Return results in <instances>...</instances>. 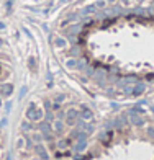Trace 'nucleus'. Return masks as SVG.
Here are the masks:
<instances>
[{
  "label": "nucleus",
  "mask_w": 154,
  "mask_h": 160,
  "mask_svg": "<svg viewBox=\"0 0 154 160\" xmlns=\"http://www.w3.org/2000/svg\"><path fill=\"white\" fill-rule=\"evenodd\" d=\"M26 145H28V149L33 147V144H31V139H26Z\"/></svg>",
  "instance_id": "cd10ccee"
},
{
  "label": "nucleus",
  "mask_w": 154,
  "mask_h": 160,
  "mask_svg": "<svg viewBox=\"0 0 154 160\" xmlns=\"http://www.w3.org/2000/svg\"><path fill=\"white\" fill-rule=\"evenodd\" d=\"M75 62H77L75 59H71V61H67V62H66V66L69 67V69H75V66H77Z\"/></svg>",
  "instance_id": "412c9836"
},
{
  "label": "nucleus",
  "mask_w": 154,
  "mask_h": 160,
  "mask_svg": "<svg viewBox=\"0 0 154 160\" xmlns=\"http://www.w3.org/2000/svg\"><path fill=\"white\" fill-rule=\"evenodd\" d=\"M7 160H12V157H8V159H7Z\"/></svg>",
  "instance_id": "2f4dec72"
},
{
  "label": "nucleus",
  "mask_w": 154,
  "mask_h": 160,
  "mask_svg": "<svg viewBox=\"0 0 154 160\" xmlns=\"http://www.w3.org/2000/svg\"><path fill=\"white\" fill-rule=\"evenodd\" d=\"M38 129H39V132H49L51 131V121H48V119H41V121H38Z\"/></svg>",
  "instance_id": "39448f33"
},
{
  "label": "nucleus",
  "mask_w": 154,
  "mask_h": 160,
  "mask_svg": "<svg viewBox=\"0 0 154 160\" xmlns=\"http://www.w3.org/2000/svg\"><path fill=\"white\" fill-rule=\"evenodd\" d=\"M41 134H43V139H44V140H49V142H51V140H54V136H53V132H41Z\"/></svg>",
  "instance_id": "f3484780"
},
{
  "label": "nucleus",
  "mask_w": 154,
  "mask_h": 160,
  "mask_svg": "<svg viewBox=\"0 0 154 160\" xmlns=\"http://www.w3.org/2000/svg\"><path fill=\"white\" fill-rule=\"evenodd\" d=\"M64 129V121L63 119H58V121H54V131L58 132V134H61Z\"/></svg>",
  "instance_id": "9d476101"
},
{
  "label": "nucleus",
  "mask_w": 154,
  "mask_h": 160,
  "mask_svg": "<svg viewBox=\"0 0 154 160\" xmlns=\"http://www.w3.org/2000/svg\"><path fill=\"white\" fill-rule=\"evenodd\" d=\"M82 129L87 132V134H92V132H94V123H85Z\"/></svg>",
  "instance_id": "ddd939ff"
},
{
  "label": "nucleus",
  "mask_w": 154,
  "mask_h": 160,
  "mask_svg": "<svg viewBox=\"0 0 154 160\" xmlns=\"http://www.w3.org/2000/svg\"><path fill=\"white\" fill-rule=\"evenodd\" d=\"M146 90V83L144 82H136L134 83V87L131 88V92H129V96H139V95H143Z\"/></svg>",
  "instance_id": "20e7f679"
},
{
  "label": "nucleus",
  "mask_w": 154,
  "mask_h": 160,
  "mask_svg": "<svg viewBox=\"0 0 154 160\" xmlns=\"http://www.w3.org/2000/svg\"><path fill=\"white\" fill-rule=\"evenodd\" d=\"M34 154L38 155L39 160H49V154H48V150L44 149V145H43L41 142L34 145Z\"/></svg>",
  "instance_id": "7ed1b4c3"
},
{
  "label": "nucleus",
  "mask_w": 154,
  "mask_h": 160,
  "mask_svg": "<svg viewBox=\"0 0 154 160\" xmlns=\"http://www.w3.org/2000/svg\"><path fill=\"white\" fill-rule=\"evenodd\" d=\"M131 111H134V113H138V115H144V110H143L141 106H133Z\"/></svg>",
  "instance_id": "4be33fe9"
},
{
  "label": "nucleus",
  "mask_w": 154,
  "mask_h": 160,
  "mask_svg": "<svg viewBox=\"0 0 154 160\" xmlns=\"http://www.w3.org/2000/svg\"><path fill=\"white\" fill-rule=\"evenodd\" d=\"M2 96H12L13 93V85H4L2 87V90H0Z\"/></svg>",
  "instance_id": "1a4fd4ad"
},
{
  "label": "nucleus",
  "mask_w": 154,
  "mask_h": 160,
  "mask_svg": "<svg viewBox=\"0 0 154 160\" xmlns=\"http://www.w3.org/2000/svg\"><path fill=\"white\" fill-rule=\"evenodd\" d=\"M2 105H4V101H2V98H0V106H2Z\"/></svg>",
  "instance_id": "c756f323"
},
{
  "label": "nucleus",
  "mask_w": 154,
  "mask_h": 160,
  "mask_svg": "<svg viewBox=\"0 0 154 160\" xmlns=\"http://www.w3.org/2000/svg\"><path fill=\"white\" fill-rule=\"evenodd\" d=\"M129 123L133 124L134 127H143L144 126V118H143V116H139L138 115V113H134V111H131L129 110Z\"/></svg>",
  "instance_id": "f03ea898"
},
{
  "label": "nucleus",
  "mask_w": 154,
  "mask_h": 160,
  "mask_svg": "<svg viewBox=\"0 0 154 160\" xmlns=\"http://www.w3.org/2000/svg\"><path fill=\"white\" fill-rule=\"evenodd\" d=\"M44 118V113H43L41 108L36 106V103H31L28 106V110H26V119L28 121H41V119Z\"/></svg>",
  "instance_id": "f257e3e1"
},
{
  "label": "nucleus",
  "mask_w": 154,
  "mask_h": 160,
  "mask_svg": "<svg viewBox=\"0 0 154 160\" xmlns=\"http://www.w3.org/2000/svg\"><path fill=\"white\" fill-rule=\"evenodd\" d=\"M46 110H53V108H51V101H44V111Z\"/></svg>",
  "instance_id": "bb28decb"
},
{
  "label": "nucleus",
  "mask_w": 154,
  "mask_h": 160,
  "mask_svg": "<svg viewBox=\"0 0 154 160\" xmlns=\"http://www.w3.org/2000/svg\"><path fill=\"white\" fill-rule=\"evenodd\" d=\"M87 159H90V155H74V160H87Z\"/></svg>",
  "instance_id": "b1692460"
},
{
  "label": "nucleus",
  "mask_w": 154,
  "mask_h": 160,
  "mask_svg": "<svg viewBox=\"0 0 154 160\" xmlns=\"http://www.w3.org/2000/svg\"><path fill=\"white\" fill-rule=\"evenodd\" d=\"M66 124H67V126H75V116L66 115Z\"/></svg>",
  "instance_id": "4468645a"
},
{
  "label": "nucleus",
  "mask_w": 154,
  "mask_h": 160,
  "mask_svg": "<svg viewBox=\"0 0 154 160\" xmlns=\"http://www.w3.org/2000/svg\"><path fill=\"white\" fill-rule=\"evenodd\" d=\"M56 46H58V48H66L67 41H66V39H63V38H58V39H56Z\"/></svg>",
  "instance_id": "a211bd4d"
},
{
  "label": "nucleus",
  "mask_w": 154,
  "mask_h": 160,
  "mask_svg": "<svg viewBox=\"0 0 154 160\" xmlns=\"http://www.w3.org/2000/svg\"><path fill=\"white\" fill-rule=\"evenodd\" d=\"M33 140L36 144L43 142V140H44V139H43V134H41V132H34V134H33Z\"/></svg>",
  "instance_id": "dca6fc26"
},
{
  "label": "nucleus",
  "mask_w": 154,
  "mask_h": 160,
  "mask_svg": "<svg viewBox=\"0 0 154 160\" xmlns=\"http://www.w3.org/2000/svg\"><path fill=\"white\" fill-rule=\"evenodd\" d=\"M64 100H66V96H64V93H58V95H56V96H54V101H56V103H63Z\"/></svg>",
  "instance_id": "aec40b11"
},
{
  "label": "nucleus",
  "mask_w": 154,
  "mask_h": 160,
  "mask_svg": "<svg viewBox=\"0 0 154 160\" xmlns=\"http://www.w3.org/2000/svg\"><path fill=\"white\" fill-rule=\"evenodd\" d=\"M79 116L82 119H85V121H92V119H94V113H92L89 108H85V106H82V113H80Z\"/></svg>",
  "instance_id": "0eeeda50"
},
{
  "label": "nucleus",
  "mask_w": 154,
  "mask_h": 160,
  "mask_svg": "<svg viewBox=\"0 0 154 160\" xmlns=\"http://www.w3.org/2000/svg\"><path fill=\"white\" fill-rule=\"evenodd\" d=\"M66 118V113H64V111H59L58 113V119H64Z\"/></svg>",
  "instance_id": "a878e982"
},
{
  "label": "nucleus",
  "mask_w": 154,
  "mask_h": 160,
  "mask_svg": "<svg viewBox=\"0 0 154 160\" xmlns=\"http://www.w3.org/2000/svg\"><path fill=\"white\" fill-rule=\"evenodd\" d=\"M44 119H48V121H54V115H53V110H46V113H44Z\"/></svg>",
  "instance_id": "2eb2a0df"
},
{
  "label": "nucleus",
  "mask_w": 154,
  "mask_h": 160,
  "mask_svg": "<svg viewBox=\"0 0 154 160\" xmlns=\"http://www.w3.org/2000/svg\"><path fill=\"white\" fill-rule=\"evenodd\" d=\"M26 93H28V87H26V85H25V87H21V90H20V100L23 98Z\"/></svg>",
  "instance_id": "5701e85b"
},
{
  "label": "nucleus",
  "mask_w": 154,
  "mask_h": 160,
  "mask_svg": "<svg viewBox=\"0 0 154 160\" xmlns=\"http://www.w3.org/2000/svg\"><path fill=\"white\" fill-rule=\"evenodd\" d=\"M108 2H110V3H113V2H117V0H108Z\"/></svg>",
  "instance_id": "7c9ffc66"
},
{
  "label": "nucleus",
  "mask_w": 154,
  "mask_h": 160,
  "mask_svg": "<svg viewBox=\"0 0 154 160\" xmlns=\"http://www.w3.org/2000/svg\"><path fill=\"white\" fill-rule=\"evenodd\" d=\"M113 127H115V129H118V131L125 127V124H123V121H121V118H120V116L113 119Z\"/></svg>",
  "instance_id": "9b49d317"
},
{
  "label": "nucleus",
  "mask_w": 154,
  "mask_h": 160,
  "mask_svg": "<svg viewBox=\"0 0 154 160\" xmlns=\"http://www.w3.org/2000/svg\"><path fill=\"white\" fill-rule=\"evenodd\" d=\"M146 134H148V137H149V139L154 140V126H149V127H148V129H146Z\"/></svg>",
  "instance_id": "6ab92c4d"
},
{
  "label": "nucleus",
  "mask_w": 154,
  "mask_h": 160,
  "mask_svg": "<svg viewBox=\"0 0 154 160\" xmlns=\"http://www.w3.org/2000/svg\"><path fill=\"white\" fill-rule=\"evenodd\" d=\"M87 145H89V142H87V139H82V140H79V142L75 144V152L77 154H80V152H84L85 149H87Z\"/></svg>",
  "instance_id": "6e6552de"
},
{
  "label": "nucleus",
  "mask_w": 154,
  "mask_h": 160,
  "mask_svg": "<svg viewBox=\"0 0 154 160\" xmlns=\"http://www.w3.org/2000/svg\"><path fill=\"white\" fill-rule=\"evenodd\" d=\"M87 132L84 131V129H74L71 134V139H77V140H82V139H87Z\"/></svg>",
  "instance_id": "423d86ee"
},
{
  "label": "nucleus",
  "mask_w": 154,
  "mask_h": 160,
  "mask_svg": "<svg viewBox=\"0 0 154 160\" xmlns=\"http://www.w3.org/2000/svg\"><path fill=\"white\" fill-rule=\"evenodd\" d=\"M28 66H30V69H31V70H34V57H30L28 59Z\"/></svg>",
  "instance_id": "393cba45"
},
{
  "label": "nucleus",
  "mask_w": 154,
  "mask_h": 160,
  "mask_svg": "<svg viewBox=\"0 0 154 160\" xmlns=\"http://www.w3.org/2000/svg\"><path fill=\"white\" fill-rule=\"evenodd\" d=\"M63 155H64V157H71V152H69V150H66V152L63 154Z\"/></svg>",
  "instance_id": "c85d7f7f"
},
{
  "label": "nucleus",
  "mask_w": 154,
  "mask_h": 160,
  "mask_svg": "<svg viewBox=\"0 0 154 160\" xmlns=\"http://www.w3.org/2000/svg\"><path fill=\"white\" fill-rule=\"evenodd\" d=\"M31 129H33L31 121H23V123H21V131L23 132H28V131H31Z\"/></svg>",
  "instance_id": "f8f14e48"
}]
</instances>
